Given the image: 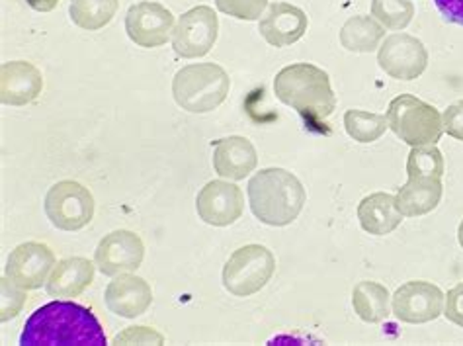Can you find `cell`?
I'll use <instances>...</instances> for the list:
<instances>
[{
	"label": "cell",
	"mask_w": 463,
	"mask_h": 346,
	"mask_svg": "<svg viewBox=\"0 0 463 346\" xmlns=\"http://www.w3.org/2000/svg\"><path fill=\"white\" fill-rule=\"evenodd\" d=\"M106 335L90 309L75 302H52L30 315L20 335L22 346H104Z\"/></svg>",
	"instance_id": "obj_1"
},
{
	"label": "cell",
	"mask_w": 463,
	"mask_h": 346,
	"mask_svg": "<svg viewBox=\"0 0 463 346\" xmlns=\"http://www.w3.org/2000/svg\"><path fill=\"white\" fill-rule=\"evenodd\" d=\"M252 212L266 224L279 226L298 214L301 190L298 182L284 170H264L250 180L249 187Z\"/></svg>",
	"instance_id": "obj_2"
},
{
	"label": "cell",
	"mask_w": 463,
	"mask_h": 346,
	"mask_svg": "<svg viewBox=\"0 0 463 346\" xmlns=\"http://www.w3.org/2000/svg\"><path fill=\"white\" fill-rule=\"evenodd\" d=\"M227 81L223 72L212 67H190L178 72L175 81V98L182 110L190 114H207L223 102Z\"/></svg>",
	"instance_id": "obj_3"
},
{
	"label": "cell",
	"mask_w": 463,
	"mask_h": 346,
	"mask_svg": "<svg viewBox=\"0 0 463 346\" xmlns=\"http://www.w3.org/2000/svg\"><path fill=\"white\" fill-rule=\"evenodd\" d=\"M45 216L61 231H80L94 217V196L80 182L61 180L45 196Z\"/></svg>",
	"instance_id": "obj_4"
},
{
	"label": "cell",
	"mask_w": 463,
	"mask_h": 346,
	"mask_svg": "<svg viewBox=\"0 0 463 346\" xmlns=\"http://www.w3.org/2000/svg\"><path fill=\"white\" fill-rule=\"evenodd\" d=\"M55 264V253L50 246L40 241H28L8 255L5 276L26 292L40 290L47 284Z\"/></svg>",
	"instance_id": "obj_5"
},
{
	"label": "cell",
	"mask_w": 463,
	"mask_h": 346,
	"mask_svg": "<svg viewBox=\"0 0 463 346\" xmlns=\"http://www.w3.org/2000/svg\"><path fill=\"white\" fill-rule=\"evenodd\" d=\"M272 270V258L262 246H242L223 268V286L233 295H250L262 288Z\"/></svg>",
	"instance_id": "obj_6"
},
{
	"label": "cell",
	"mask_w": 463,
	"mask_h": 346,
	"mask_svg": "<svg viewBox=\"0 0 463 346\" xmlns=\"http://www.w3.org/2000/svg\"><path fill=\"white\" fill-rule=\"evenodd\" d=\"M145 258V245L137 233L119 229L108 233L96 246L94 263L104 276H118L137 270Z\"/></svg>",
	"instance_id": "obj_7"
},
{
	"label": "cell",
	"mask_w": 463,
	"mask_h": 346,
	"mask_svg": "<svg viewBox=\"0 0 463 346\" xmlns=\"http://www.w3.org/2000/svg\"><path fill=\"white\" fill-rule=\"evenodd\" d=\"M196 212L203 224L227 227L242 214V194L235 184L212 180L196 196Z\"/></svg>",
	"instance_id": "obj_8"
},
{
	"label": "cell",
	"mask_w": 463,
	"mask_h": 346,
	"mask_svg": "<svg viewBox=\"0 0 463 346\" xmlns=\"http://www.w3.org/2000/svg\"><path fill=\"white\" fill-rule=\"evenodd\" d=\"M106 307L118 317L124 319H136L143 313H147V309L153 303V290L149 282H145L141 276L131 274H118L114 280L108 284L104 292Z\"/></svg>",
	"instance_id": "obj_9"
},
{
	"label": "cell",
	"mask_w": 463,
	"mask_h": 346,
	"mask_svg": "<svg viewBox=\"0 0 463 346\" xmlns=\"http://www.w3.org/2000/svg\"><path fill=\"white\" fill-rule=\"evenodd\" d=\"M96 263L84 256H71L59 261L47 278L45 290L52 298L72 300L87 290L94 280Z\"/></svg>",
	"instance_id": "obj_10"
},
{
	"label": "cell",
	"mask_w": 463,
	"mask_h": 346,
	"mask_svg": "<svg viewBox=\"0 0 463 346\" xmlns=\"http://www.w3.org/2000/svg\"><path fill=\"white\" fill-rule=\"evenodd\" d=\"M215 40V18L207 8L194 10L180 20L176 34V52L182 55H202Z\"/></svg>",
	"instance_id": "obj_11"
},
{
	"label": "cell",
	"mask_w": 463,
	"mask_h": 346,
	"mask_svg": "<svg viewBox=\"0 0 463 346\" xmlns=\"http://www.w3.org/2000/svg\"><path fill=\"white\" fill-rule=\"evenodd\" d=\"M170 12L156 5H139L129 10L128 30L137 43L153 47L166 40L170 26Z\"/></svg>",
	"instance_id": "obj_12"
},
{
	"label": "cell",
	"mask_w": 463,
	"mask_h": 346,
	"mask_svg": "<svg viewBox=\"0 0 463 346\" xmlns=\"http://www.w3.org/2000/svg\"><path fill=\"white\" fill-rule=\"evenodd\" d=\"M257 157L252 145L245 138H227L215 145L213 168L223 178H245L252 170Z\"/></svg>",
	"instance_id": "obj_13"
},
{
	"label": "cell",
	"mask_w": 463,
	"mask_h": 346,
	"mask_svg": "<svg viewBox=\"0 0 463 346\" xmlns=\"http://www.w3.org/2000/svg\"><path fill=\"white\" fill-rule=\"evenodd\" d=\"M42 91L40 72L30 65H8L5 67L3 81V102L10 106H24L32 102Z\"/></svg>",
	"instance_id": "obj_14"
},
{
	"label": "cell",
	"mask_w": 463,
	"mask_h": 346,
	"mask_svg": "<svg viewBox=\"0 0 463 346\" xmlns=\"http://www.w3.org/2000/svg\"><path fill=\"white\" fill-rule=\"evenodd\" d=\"M114 0H72L71 14L84 28H100L114 14Z\"/></svg>",
	"instance_id": "obj_15"
},
{
	"label": "cell",
	"mask_w": 463,
	"mask_h": 346,
	"mask_svg": "<svg viewBox=\"0 0 463 346\" xmlns=\"http://www.w3.org/2000/svg\"><path fill=\"white\" fill-rule=\"evenodd\" d=\"M24 303H26V290L16 286V284L8 276H5L3 278V309H0L3 315H0V319L6 323V321L18 317Z\"/></svg>",
	"instance_id": "obj_16"
},
{
	"label": "cell",
	"mask_w": 463,
	"mask_h": 346,
	"mask_svg": "<svg viewBox=\"0 0 463 346\" xmlns=\"http://www.w3.org/2000/svg\"><path fill=\"white\" fill-rule=\"evenodd\" d=\"M114 344H165V337L149 327H128L114 337Z\"/></svg>",
	"instance_id": "obj_17"
},
{
	"label": "cell",
	"mask_w": 463,
	"mask_h": 346,
	"mask_svg": "<svg viewBox=\"0 0 463 346\" xmlns=\"http://www.w3.org/2000/svg\"><path fill=\"white\" fill-rule=\"evenodd\" d=\"M434 5L448 22L463 26V0H434Z\"/></svg>",
	"instance_id": "obj_18"
},
{
	"label": "cell",
	"mask_w": 463,
	"mask_h": 346,
	"mask_svg": "<svg viewBox=\"0 0 463 346\" xmlns=\"http://www.w3.org/2000/svg\"><path fill=\"white\" fill-rule=\"evenodd\" d=\"M55 3L57 0H30V5L38 10H50V8H53Z\"/></svg>",
	"instance_id": "obj_19"
}]
</instances>
